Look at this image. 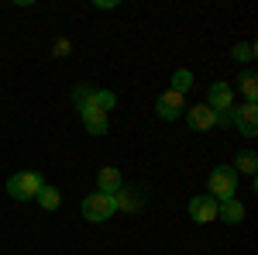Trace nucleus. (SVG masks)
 <instances>
[{
  "mask_svg": "<svg viewBox=\"0 0 258 255\" xmlns=\"http://www.w3.org/2000/svg\"><path fill=\"white\" fill-rule=\"evenodd\" d=\"M120 186H124V176H120L114 166H103V169L97 173V190H100V193H110V196H114Z\"/></svg>",
  "mask_w": 258,
  "mask_h": 255,
  "instance_id": "11",
  "label": "nucleus"
},
{
  "mask_svg": "<svg viewBox=\"0 0 258 255\" xmlns=\"http://www.w3.org/2000/svg\"><path fill=\"white\" fill-rule=\"evenodd\" d=\"M231 56H234L238 62H251V59H255V45H251V41H244V45H234V52H231Z\"/></svg>",
  "mask_w": 258,
  "mask_h": 255,
  "instance_id": "17",
  "label": "nucleus"
},
{
  "mask_svg": "<svg viewBox=\"0 0 258 255\" xmlns=\"http://www.w3.org/2000/svg\"><path fill=\"white\" fill-rule=\"evenodd\" d=\"M189 86H193V73H189V69H176V73H172V90L186 97Z\"/></svg>",
  "mask_w": 258,
  "mask_h": 255,
  "instance_id": "15",
  "label": "nucleus"
},
{
  "mask_svg": "<svg viewBox=\"0 0 258 255\" xmlns=\"http://www.w3.org/2000/svg\"><path fill=\"white\" fill-rule=\"evenodd\" d=\"M186 124H189L193 131H210V128L217 124V114H214L207 104H200V107H186Z\"/></svg>",
  "mask_w": 258,
  "mask_h": 255,
  "instance_id": "10",
  "label": "nucleus"
},
{
  "mask_svg": "<svg viewBox=\"0 0 258 255\" xmlns=\"http://www.w3.org/2000/svg\"><path fill=\"white\" fill-rule=\"evenodd\" d=\"M80 118H83V128L90 131V135H107V128H110V121H107V111H100V107H80Z\"/></svg>",
  "mask_w": 258,
  "mask_h": 255,
  "instance_id": "8",
  "label": "nucleus"
},
{
  "mask_svg": "<svg viewBox=\"0 0 258 255\" xmlns=\"http://www.w3.org/2000/svg\"><path fill=\"white\" fill-rule=\"evenodd\" d=\"M117 214V203H114V196L110 193H90L83 200V217L90 221V224H103V221H110V217Z\"/></svg>",
  "mask_w": 258,
  "mask_h": 255,
  "instance_id": "2",
  "label": "nucleus"
},
{
  "mask_svg": "<svg viewBox=\"0 0 258 255\" xmlns=\"http://www.w3.org/2000/svg\"><path fill=\"white\" fill-rule=\"evenodd\" d=\"M189 217L197 221V224H210V221H217V200L207 193H200L189 200Z\"/></svg>",
  "mask_w": 258,
  "mask_h": 255,
  "instance_id": "7",
  "label": "nucleus"
},
{
  "mask_svg": "<svg viewBox=\"0 0 258 255\" xmlns=\"http://www.w3.org/2000/svg\"><path fill=\"white\" fill-rule=\"evenodd\" d=\"M258 169V156L251 152V148H244V152H238V169L234 173H244V176H255Z\"/></svg>",
  "mask_w": 258,
  "mask_h": 255,
  "instance_id": "14",
  "label": "nucleus"
},
{
  "mask_svg": "<svg viewBox=\"0 0 258 255\" xmlns=\"http://www.w3.org/2000/svg\"><path fill=\"white\" fill-rule=\"evenodd\" d=\"M73 104L76 107H100V111H110L114 104H117V97L110 93V90H93V86H76L73 90Z\"/></svg>",
  "mask_w": 258,
  "mask_h": 255,
  "instance_id": "4",
  "label": "nucleus"
},
{
  "mask_svg": "<svg viewBox=\"0 0 258 255\" xmlns=\"http://www.w3.org/2000/svg\"><path fill=\"white\" fill-rule=\"evenodd\" d=\"M207 107H210V111H231V107H234V90H231V83H210Z\"/></svg>",
  "mask_w": 258,
  "mask_h": 255,
  "instance_id": "9",
  "label": "nucleus"
},
{
  "mask_svg": "<svg viewBox=\"0 0 258 255\" xmlns=\"http://www.w3.org/2000/svg\"><path fill=\"white\" fill-rule=\"evenodd\" d=\"M155 114H159L162 121H176L186 114V104H182V93H176V90H165L159 100H155Z\"/></svg>",
  "mask_w": 258,
  "mask_h": 255,
  "instance_id": "6",
  "label": "nucleus"
},
{
  "mask_svg": "<svg viewBox=\"0 0 258 255\" xmlns=\"http://www.w3.org/2000/svg\"><path fill=\"white\" fill-rule=\"evenodd\" d=\"M41 186H45V179L38 173H14V176L7 179V193L14 196V200H35Z\"/></svg>",
  "mask_w": 258,
  "mask_h": 255,
  "instance_id": "3",
  "label": "nucleus"
},
{
  "mask_svg": "<svg viewBox=\"0 0 258 255\" xmlns=\"http://www.w3.org/2000/svg\"><path fill=\"white\" fill-rule=\"evenodd\" d=\"M238 86H241V93L248 97V104H255V100H258V79H255V73H244V76L238 79Z\"/></svg>",
  "mask_w": 258,
  "mask_h": 255,
  "instance_id": "16",
  "label": "nucleus"
},
{
  "mask_svg": "<svg viewBox=\"0 0 258 255\" xmlns=\"http://www.w3.org/2000/svg\"><path fill=\"white\" fill-rule=\"evenodd\" d=\"M35 200H38V203L45 207V211H59V203H62V193L55 190V186H48V183H45V186L38 190V196H35Z\"/></svg>",
  "mask_w": 258,
  "mask_h": 255,
  "instance_id": "13",
  "label": "nucleus"
},
{
  "mask_svg": "<svg viewBox=\"0 0 258 255\" xmlns=\"http://www.w3.org/2000/svg\"><path fill=\"white\" fill-rule=\"evenodd\" d=\"M217 217H220V221H227V224H241V221H244V207H241V200H238V196L220 200V203H217Z\"/></svg>",
  "mask_w": 258,
  "mask_h": 255,
  "instance_id": "12",
  "label": "nucleus"
},
{
  "mask_svg": "<svg viewBox=\"0 0 258 255\" xmlns=\"http://www.w3.org/2000/svg\"><path fill=\"white\" fill-rule=\"evenodd\" d=\"M231 124H238V131L244 138H255V131H258V104L231 107Z\"/></svg>",
  "mask_w": 258,
  "mask_h": 255,
  "instance_id": "5",
  "label": "nucleus"
},
{
  "mask_svg": "<svg viewBox=\"0 0 258 255\" xmlns=\"http://www.w3.org/2000/svg\"><path fill=\"white\" fill-rule=\"evenodd\" d=\"M207 190L214 196V200H231V196L238 193V173H234V166H217V169H210V179H207Z\"/></svg>",
  "mask_w": 258,
  "mask_h": 255,
  "instance_id": "1",
  "label": "nucleus"
}]
</instances>
